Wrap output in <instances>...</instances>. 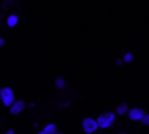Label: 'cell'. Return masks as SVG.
<instances>
[{
	"instance_id": "cell-1",
	"label": "cell",
	"mask_w": 149,
	"mask_h": 134,
	"mask_svg": "<svg viewBox=\"0 0 149 134\" xmlns=\"http://www.w3.org/2000/svg\"><path fill=\"white\" fill-rule=\"evenodd\" d=\"M0 100H1V103L6 106L11 108V106L13 105V103L16 101L15 100L13 89H12L11 87H3V88L0 89Z\"/></svg>"
},
{
	"instance_id": "cell-2",
	"label": "cell",
	"mask_w": 149,
	"mask_h": 134,
	"mask_svg": "<svg viewBox=\"0 0 149 134\" xmlns=\"http://www.w3.org/2000/svg\"><path fill=\"white\" fill-rule=\"evenodd\" d=\"M96 121H98V125L100 129H108L112 126L113 121H115V113L113 112H104L98 116Z\"/></svg>"
},
{
	"instance_id": "cell-3",
	"label": "cell",
	"mask_w": 149,
	"mask_h": 134,
	"mask_svg": "<svg viewBox=\"0 0 149 134\" xmlns=\"http://www.w3.org/2000/svg\"><path fill=\"white\" fill-rule=\"evenodd\" d=\"M82 129L84 130V133H87V134L95 133V131L99 129L98 121L94 120V118H91V117L83 118V121H82Z\"/></svg>"
},
{
	"instance_id": "cell-4",
	"label": "cell",
	"mask_w": 149,
	"mask_h": 134,
	"mask_svg": "<svg viewBox=\"0 0 149 134\" xmlns=\"http://www.w3.org/2000/svg\"><path fill=\"white\" fill-rule=\"evenodd\" d=\"M145 115L146 113L144 112V109H141V108H132L128 112V117L132 121H141Z\"/></svg>"
},
{
	"instance_id": "cell-5",
	"label": "cell",
	"mask_w": 149,
	"mask_h": 134,
	"mask_svg": "<svg viewBox=\"0 0 149 134\" xmlns=\"http://www.w3.org/2000/svg\"><path fill=\"white\" fill-rule=\"evenodd\" d=\"M24 109H25V103L23 100H16L13 103V105L9 108V113L11 115H20Z\"/></svg>"
},
{
	"instance_id": "cell-6",
	"label": "cell",
	"mask_w": 149,
	"mask_h": 134,
	"mask_svg": "<svg viewBox=\"0 0 149 134\" xmlns=\"http://www.w3.org/2000/svg\"><path fill=\"white\" fill-rule=\"evenodd\" d=\"M128 112H130V109H128V105H127V103H123V104H120V105L116 106V113H118L119 116L128 115Z\"/></svg>"
},
{
	"instance_id": "cell-7",
	"label": "cell",
	"mask_w": 149,
	"mask_h": 134,
	"mask_svg": "<svg viewBox=\"0 0 149 134\" xmlns=\"http://www.w3.org/2000/svg\"><path fill=\"white\" fill-rule=\"evenodd\" d=\"M17 22H19V17H17L16 15H9V16L7 17V25H8L9 28L16 26Z\"/></svg>"
},
{
	"instance_id": "cell-8",
	"label": "cell",
	"mask_w": 149,
	"mask_h": 134,
	"mask_svg": "<svg viewBox=\"0 0 149 134\" xmlns=\"http://www.w3.org/2000/svg\"><path fill=\"white\" fill-rule=\"evenodd\" d=\"M44 133L45 134H57V126L54 124H48L44 128Z\"/></svg>"
},
{
	"instance_id": "cell-9",
	"label": "cell",
	"mask_w": 149,
	"mask_h": 134,
	"mask_svg": "<svg viewBox=\"0 0 149 134\" xmlns=\"http://www.w3.org/2000/svg\"><path fill=\"white\" fill-rule=\"evenodd\" d=\"M56 87L59 89H63L66 87V80L62 76H58V78L56 79Z\"/></svg>"
},
{
	"instance_id": "cell-10",
	"label": "cell",
	"mask_w": 149,
	"mask_h": 134,
	"mask_svg": "<svg viewBox=\"0 0 149 134\" xmlns=\"http://www.w3.org/2000/svg\"><path fill=\"white\" fill-rule=\"evenodd\" d=\"M123 61L125 62V63H131V62L133 61V54L132 53H125L123 57Z\"/></svg>"
},
{
	"instance_id": "cell-11",
	"label": "cell",
	"mask_w": 149,
	"mask_h": 134,
	"mask_svg": "<svg viewBox=\"0 0 149 134\" xmlns=\"http://www.w3.org/2000/svg\"><path fill=\"white\" fill-rule=\"evenodd\" d=\"M141 124H144V125L149 126V113H146V115L144 116V118L141 120Z\"/></svg>"
},
{
	"instance_id": "cell-12",
	"label": "cell",
	"mask_w": 149,
	"mask_h": 134,
	"mask_svg": "<svg viewBox=\"0 0 149 134\" xmlns=\"http://www.w3.org/2000/svg\"><path fill=\"white\" fill-rule=\"evenodd\" d=\"M4 44H6V39L0 37V48H1V46H4Z\"/></svg>"
},
{
	"instance_id": "cell-13",
	"label": "cell",
	"mask_w": 149,
	"mask_h": 134,
	"mask_svg": "<svg viewBox=\"0 0 149 134\" xmlns=\"http://www.w3.org/2000/svg\"><path fill=\"white\" fill-rule=\"evenodd\" d=\"M123 62H124L123 59H118V62H116V63H118L119 66H121V64H123Z\"/></svg>"
},
{
	"instance_id": "cell-14",
	"label": "cell",
	"mask_w": 149,
	"mask_h": 134,
	"mask_svg": "<svg viewBox=\"0 0 149 134\" xmlns=\"http://www.w3.org/2000/svg\"><path fill=\"white\" fill-rule=\"evenodd\" d=\"M13 133H15V131L11 129V130H7V133H6V134H13Z\"/></svg>"
},
{
	"instance_id": "cell-15",
	"label": "cell",
	"mask_w": 149,
	"mask_h": 134,
	"mask_svg": "<svg viewBox=\"0 0 149 134\" xmlns=\"http://www.w3.org/2000/svg\"><path fill=\"white\" fill-rule=\"evenodd\" d=\"M38 134H45V133H44V130H42V131H40V133Z\"/></svg>"
},
{
	"instance_id": "cell-16",
	"label": "cell",
	"mask_w": 149,
	"mask_h": 134,
	"mask_svg": "<svg viewBox=\"0 0 149 134\" xmlns=\"http://www.w3.org/2000/svg\"><path fill=\"white\" fill-rule=\"evenodd\" d=\"M57 134H61V133H57Z\"/></svg>"
},
{
	"instance_id": "cell-17",
	"label": "cell",
	"mask_w": 149,
	"mask_h": 134,
	"mask_svg": "<svg viewBox=\"0 0 149 134\" xmlns=\"http://www.w3.org/2000/svg\"><path fill=\"white\" fill-rule=\"evenodd\" d=\"M121 134H123V133H121Z\"/></svg>"
}]
</instances>
